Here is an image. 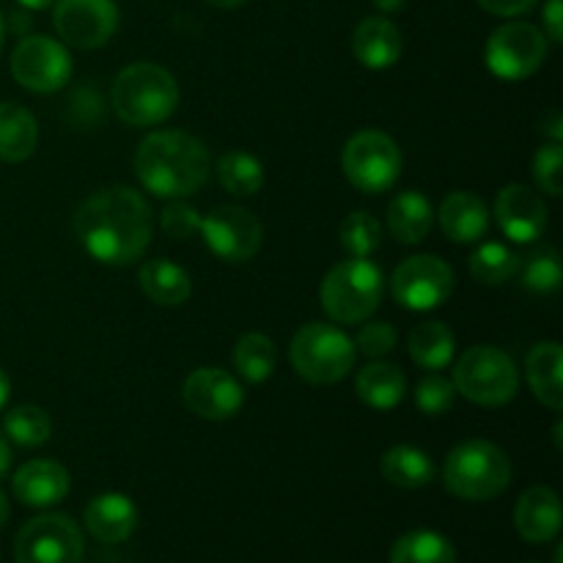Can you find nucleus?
Segmentation results:
<instances>
[{"instance_id":"1","label":"nucleus","mask_w":563,"mask_h":563,"mask_svg":"<svg viewBox=\"0 0 563 563\" xmlns=\"http://www.w3.org/2000/svg\"><path fill=\"white\" fill-rule=\"evenodd\" d=\"M75 234L93 262L126 267L152 245V207L132 187H104L80 203L75 214Z\"/></svg>"},{"instance_id":"2","label":"nucleus","mask_w":563,"mask_h":563,"mask_svg":"<svg viewBox=\"0 0 563 563\" xmlns=\"http://www.w3.org/2000/svg\"><path fill=\"white\" fill-rule=\"evenodd\" d=\"M212 170L207 146L181 130L148 132L135 152V174L157 198H187L201 190Z\"/></svg>"},{"instance_id":"3","label":"nucleus","mask_w":563,"mask_h":563,"mask_svg":"<svg viewBox=\"0 0 563 563\" xmlns=\"http://www.w3.org/2000/svg\"><path fill=\"white\" fill-rule=\"evenodd\" d=\"M113 110L130 126H157L174 115L179 104V86L165 66L137 60L115 75Z\"/></svg>"},{"instance_id":"4","label":"nucleus","mask_w":563,"mask_h":563,"mask_svg":"<svg viewBox=\"0 0 563 563\" xmlns=\"http://www.w3.org/2000/svg\"><path fill=\"white\" fill-rule=\"evenodd\" d=\"M443 482L451 495L473 504L493 500L509 487L511 460L500 445L489 440H465L449 451Z\"/></svg>"},{"instance_id":"5","label":"nucleus","mask_w":563,"mask_h":563,"mask_svg":"<svg viewBox=\"0 0 563 563\" xmlns=\"http://www.w3.org/2000/svg\"><path fill=\"white\" fill-rule=\"evenodd\" d=\"M385 295L383 269L372 258H346L322 280V308L335 324H361L379 308Z\"/></svg>"},{"instance_id":"6","label":"nucleus","mask_w":563,"mask_h":563,"mask_svg":"<svg viewBox=\"0 0 563 563\" xmlns=\"http://www.w3.org/2000/svg\"><path fill=\"white\" fill-rule=\"evenodd\" d=\"M291 368L311 385H335L355 368L357 350L335 324L308 322L289 344Z\"/></svg>"},{"instance_id":"7","label":"nucleus","mask_w":563,"mask_h":563,"mask_svg":"<svg viewBox=\"0 0 563 563\" xmlns=\"http://www.w3.org/2000/svg\"><path fill=\"white\" fill-rule=\"evenodd\" d=\"M454 388L478 407H504L520 390L517 363L493 344H476L460 355L454 366Z\"/></svg>"},{"instance_id":"8","label":"nucleus","mask_w":563,"mask_h":563,"mask_svg":"<svg viewBox=\"0 0 563 563\" xmlns=\"http://www.w3.org/2000/svg\"><path fill=\"white\" fill-rule=\"evenodd\" d=\"M401 148L388 132L361 130L346 141L341 168L350 185L366 196H383L401 174Z\"/></svg>"},{"instance_id":"9","label":"nucleus","mask_w":563,"mask_h":563,"mask_svg":"<svg viewBox=\"0 0 563 563\" xmlns=\"http://www.w3.org/2000/svg\"><path fill=\"white\" fill-rule=\"evenodd\" d=\"M544 58H548V36L542 33V27L520 20L495 27L493 36L487 38V49H484L487 69L509 82L537 75Z\"/></svg>"},{"instance_id":"10","label":"nucleus","mask_w":563,"mask_h":563,"mask_svg":"<svg viewBox=\"0 0 563 563\" xmlns=\"http://www.w3.org/2000/svg\"><path fill=\"white\" fill-rule=\"evenodd\" d=\"M82 533L69 515L47 511L20 528L14 542L16 563H82Z\"/></svg>"},{"instance_id":"11","label":"nucleus","mask_w":563,"mask_h":563,"mask_svg":"<svg viewBox=\"0 0 563 563\" xmlns=\"http://www.w3.org/2000/svg\"><path fill=\"white\" fill-rule=\"evenodd\" d=\"M454 269L432 253L410 256L390 275V295L401 308L416 313L434 311L454 295Z\"/></svg>"},{"instance_id":"12","label":"nucleus","mask_w":563,"mask_h":563,"mask_svg":"<svg viewBox=\"0 0 563 563\" xmlns=\"http://www.w3.org/2000/svg\"><path fill=\"white\" fill-rule=\"evenodd\" d=\"M203 245L225 264H245L262 251L264 229L253 212L236 203H220L212 212L201 214Z\"/></svg>"},{"instance_id":"13","label":"nucleus","mask_w":563,"mask_h":563,"mask_svg":"<svg viewBox=\"0 0 563 563\" xmlns=\"http://www.w3.org/2000/svg\"><path fill=\"white\" fill-rule=\"evenodd\" d=\"M71 55L53 36H25L11 53V75L33 93H55L71 80Z\"/></svg>"},{"instance_id":"14","label":"nucleus","mask_w":563,"mask_h":563,"mask_svg":"<svg viewBox=\"0 0 563 563\" xmlns=\"http://www.w3.org/2000/svg\"><path fill=\"white\" fill-rule=\"evenodd\" d=\"M53 5V25L69 47L97 49L108 44L119 27L115 0H55Z\"/></svg>"},{"instance_id":"15","label":"nucleus","mask_w":563,"mask_h":563,"mask_svg":"<svg viewBox=\"0 0 563 563\" xmlns=\"http://www.w3.org/2000/svg\"><path fill=\"white\" fill-rule=\"evenodd\" d=\"M181 399H185L187 410L203 421H231L240 416L242 405H245V390H242L240 379L225 368L201 366L185 379Z\"/></svg>"},{"instance_id":"16","label":"nucleus","mask_w":563,"mask_h":563,"mask_svg":"<svg viewBox=\"0 0 563 563\" xmlns=\"http://www.w3.org/2000/svg\"><path fill=\"white\" fill-rule=\"evenodd\" d=\"M495 218L511 242L531 245L548 231V203L528 185H506L495 201Z\"/></svg>"},{"instance_id":"17","label":"nucleus","mask_w":563,"mask_h":563,"mask_svg":"<svg viewBox=\"0 0 563 563\" xmlns=\"http://www.w3.org/2000/svg\"><path fill=\"white\" fill-rule=\"evenodd\" d=\"M14 498L31 509H49L58 506L69 495L71 478L60 462L55 460H31L11 478Z\"/></svg>"},{"instance_id":"18","label":"nucleus","mask_w":563,"mask_h":563,"mask_svg":"<svg viewBox=\"0 0 563 563\" xmlns=\"http://www.w3.org/2000/svg\"><path fill=\"white\" fill-rule=\"evenodd\" d=\"M515 528L531 544L553 542L561 533V500L555 489H526L515 506Z\"/></svg>"},{"instance_id":"19","label":"nucleus","mask_w":563,"mask_h":563,"mask_svg":"<svg viewBox=\"0 0 563 563\" xmlns=\"http://www.w3.org/2000/svg\"><path fill=\"white\" fill-rule=\"evenodd\" d=\"M401 49H405L401 33L388 16H366L357 22L355 33H352V53H355L357 64L366 69H390L401 58Z\"/></svg>"},{"instance_id":"20","label":"nucleus","mask_w":563,"mask_h":563,"mask_svg":"<svg viewBox=\"0 0 563 563\" xmlns=\"http://www.w3.org/2000/svg\"><path fill=\"white\" fill-rule=\"evenodd\" d=\"M438 220L443 234L456 245H471L487 236L489 209L478 196L467 190H454L443 198L438 209Z\"/></svg>"},{"instance_id":"21","label":"nucleus","mask_w":563,"mask_h":563,"mask_svg":"<svg viewBox=\"0 0 563 563\" xmlns=\"http://www.w3.org/2000/svg\"><path fill=\"white\" fill-rule=\"evenodd\" d=\"M86 528L102 544L126 542L137 528V506L121 493L97 495L86 506Z\"/></svg>"},{"instance_id":"22","label":"nucleus","mask_w":563,"mask_h":563,"mask_svg":"<svg viewBox=\"0 0 563 563\" xmlns=\"http://www.w3.org/2000/svg\"><path fill=\"white\" fill-rule=\"evenodd\" d=\"M355 390L357 399L363 401L366 407L379 412L396 410V407L405 401L407 396V377L396 363L388 361H372L357 372L355 379Z\"/></svg>"},{"instance_id":"23","label":"nucleus","mask_w":563,"mask_h":563,"mask_svg":"<svg viewBox=\"0 0 563 563\" xmlns=\"http://www.w3.org/2000/svg\"><path fill=\"white\" fill-rule=\"evenodd\" d=\"M563 352L559 341H539L537 346H531L526 357V377L531 385L533 396L542 401L544 407H550L553 412H559L563 407Z\"/></svg>"},{"instance_id":"24","label":"nucleus","mask_w":563,"mask_h":563,"mask_svg":"<svg viewBox=\"0 0 563 563\" xmlns=\"http://www.w3.org/2000/svg\"><path fill=\"white\" fill-rule=\"evenodd\" d=\"M434 225L432 201L421 190H405L390 201L388 231L401 245H421Z\"/></svg>"},{"instance_id":"25","label":"nucleus","mask_w":563,"mask_h":563,"mask_svg":"<svg viewBox=\"0 0 563 563\" xmlns=\"http://www.w3.org/2000/svg\"><path fill=\"white\" fill-rule=\"evenodd\" d=\"M141 291L163 308H176L192 295V278L181 264L168 262V258H152L137 273Z\"/></svg>"},{"instance_id":"26","label":"nucleus","mask_w":563,"mask_h":563,"mask_svg":"<svg viewBox=\"0 0 563 563\" xmlns=\"http://www.w3.org/2000/svg\"><path fill=\"white\" fill-rule=\"evenodd\" d=\"M38 146L36 115L16 102H0V159L25 163Z\"/></svg>"},{"instance_id":"27","label":"nucleus","mask_w":563,"mask_h":563,"mask_svg":"<svg viewBox=\"0 0 563 563\" xmlns=\"http://www.w3.org/2000/svg\"><path fill=\"white\" fill-rule=\"evenodd\" d=\"M407 352L427 372H440L454 361L456 335L445 322H421L407 335Z\"/></svg>"},{"instance_id":"28","label":"nucleus","mask_w":563,"mask_h":563,"mask_svg":"<svg viewBox=\"0 0 563 563\" xmlns=\"http://www.w3.org/2000/svg\"><path fill=\"white\" fill-rule=\"evenodd\" d=\"M379 471L388 484L399 489H421L434 478V462L416 445H394L383 454Z\"/></svg>"},{"instance_id":"29","label":"nucleus","mask_w":563,"mask_h":563,"mask_svg":"<svg viewBox=\"0 0 563 563\" xmlns=\"http://www.w3.org/2000/svg\"><path fill=\"white\" fill-rule=\"evenodd\" d=\"M234 368L245 383L258 385L267 383L273 377L275 366H278V350H275L273 339L264 333H245L234 346Z\"/></svg>"},{"instance_id":"30","label":"nucleus","mask_w":563,"mask_h":563,"mask_svg":"<svg viewBox=\"0 0 563 563\" xmlns=\"http://www.w3.org/2000/svg\"><path fill=\"white\" fill-rule=\"evenodd\" d=\"M390 563H456V548L443 533L418 528L396 539Z\"/></svg>"},{"instance_id":"31","label":"nucleus","mask_w":563,"mask_h":563,"mask_svg":"<svg viewBox=\"0 0 563 563\" xmlns=\"http://www.w3.org/2000/svg\"><path fill=\"white\" fill-rule=\"evenodd\" d=\"M218 181L236 198H251L264 187V165L247 152H225L218 159Z\"/></svg>"},{"instance_id":"32","label":"nucleus","mask_w":563,"mask_h":563,"mask_svg":"<svg viewBox=\"0 0 563 563\" xmlns=\"http://www.w3.org/2000/svg\"><path fill=\"white\" fill-rule=\"evenodd\" d=\"M3 434L20 449H38L53 434V418L36 405H16L5 412Z\"/></svg>"},{"instance_id":"33","label":"nucleus","mask_w":563,"mask_h":563,"mask_svg":"<svg viewBox=\"0 0 563 563\" xmlns=\"http://www.w3.org/2000/svg\"><path fill=\"white\" fill-rule=\"evenodd\" d=\"M520 269V256L504 242H484L471 256V275L484 286H498L511 280Z\"/></svg>"},{"instance_id":"34","label":"nucleus","mask_w":563,"mask_h":563,"mask_svg":"<svg viewBox=\"0 0 563 563\" xmlns=\"http://www.w3.org/2000/svg\"><path fill=\"white\" fill-rule=\"evenodd\" d=\"M383 245V225L368 212H352L341 223V247L352 258H368Z\"/></svg>"},{"instance_id":"35","label":"nucleus","mask_w":563,"mask_h":563,"mask_svg":"<svg viewBox=\"0 0 563 563\" xmlns=\"http://www.w3.org/2000/svg\"><path fill=\"white\" fill-rule=\"evenodd\" d=\"M517 273H522V284L531 291H539V295H550V291L559 289L563 278L561 258L553 247H544V251L528 256L526 262H520Z\"/></svg>"},{"instance_id":"36","label":"nucleus","mask_w":563,"mask_h":563,"mask_svg":"<svg viewBox=\"0 0 563 563\" xmlns=\"http://www.w3.org/2000/svg\"><path fill=\"white\" fill-rule=\"evenodd\" d=\"M533 179L539 190L548 196L559 198L563 192V148L561 143L550 141L533 154Z\"/></svg>"},{"instance_id":"37","label":"nucleus","mask_w":563,"mask_h":563,"mask_svg":"<svg viewBox=\"0 0 563 563\" xmlns=\"http://www.w3.org/2000/svg\"><path fill=\"white\" fill-rule=\"evenodd\" d=\"M456 401V388L451 379L440 377V374H432V377L421 379L416 388V407L423 412V416H445V412L454 407Z\"/></svg>"},{"instance_id":"38","label":"nucleus","mask_w":563,"mask_h":563,"mask_svg":"<svg viewBox=\"0 0 563 563\" xmlns=\"http://www.w3.org/2000/svg\"><path fill=\"white\" fill-rule=\"evenodd\" d=\"M352 344H355V350L361 352V355L379 361V357L390 355V352L396 350L399 333H396L394 324L388 322H366L361 324V330H357V335L352 339Z\"/></svg>"},{"instance_id":"39","label":"nucleus","mask_w":563,"mask_h":563,"mask_svg":"<svg viewBox=\"0 0 563 563\" xmlns=\"http://www.w3.org/2000/svg\"><path fill=\"white\" fill-rule=\"evenodd\" d=\"M159 225H163L165 234L174 236V240H190V236L198 234V229H201V212H198L196 207H190L185 198H174V201H168V207L163 209V214H159Z\"/></svg>"},{"instance_id":"40","label":"nucleus","mask_w":563,"mask_h":563,"mask_svg":"<svg viewBox=\"0 0 563 563\" xmlns=\"http://www.w3.org/2000/svg\"><path fill=\"white\" fill-rule=\"evenodd\" d=\"M542 25H544V36L550 42H563V0H548L542 9Z\"/></svg>"},{"instance_id":"41","label":"nucleus","mask_w":563,"mask_h":563,"mask_svg":"<svg viewBox=\"0 0 563 563\" xmlns=\"http://www.w3.org/2000/svg\"><path fill=\"white\" fill-rule=\"evenodd\" d=\"M476 3L495 16H520L528 14L539 0H476Z\"/></svg>"},{"instance_id":"42","label":"nucleus","mask_w":563,"mask_h":563,"mask_svg":"<svg viewBox=\"0 0 563 563\" xmlns=\"http://www.w3.org/2000/svg\"><path fill=\"white\" fill-rule=\"evenodd\" d=\"M11 471V443L3 432H0V478Z\"/></svg>"},{"instance_id":"43","label":"nucleus","mask_w":563,"mask_h":563,"mask_svg":"<svg viewBox=\"0 0 563 563\" xmlns=\"http://www.w3.org/2000/svg\"><path fill=\"white\" fill-rule=\"evenodd\" d=\"M372 3L377 5V9L383 11V14H396V11L405 9L407 0H372Z\"/></svg>"},{"instance_id":"44","label":"nucleus","mask_w":563,"mask_h":563,"mask_svg":"<svg viewBox=\"0 0 563 563\" xmlns=\"http://www.w3.org/2000/svg\"><path fill=\"white\" fill-rule=\"evenodd\" d=\"M9 396H11V379L9 374L0 368V412H3V407L9 405Z\"/></svg>"},{"instance_id":"45","label":"nucleus","mask_w":563,"mask_h":563,"mask_svg":"<svg viewBox=\"0 0 563 563\" xmlns=\"http://www.w3.org/2000/svg\"><path fill=\"white\" fill-rule=\"evenodd\" d=\"M16 3H20L22 9H27V11H44V9H49L55 0H16Z\"/></svg>"},{"instance_id":"46","label":"nucleus","mask_w":563,"mask_h":563,"mask_svg":"<svg viewBox=\"0 0 563 563\" xmlns=\"http://www.w3.org/2000/svg\"><path fill=\"white\" fill-rule=\"evenodd\" d=\"M203 3L214 5V9H240V5H245L247 0H203Z\"/></svg>"},{"instance_id":"47","label":"nucleus","mask_w":563,"mask_h":563,"mask_svg":"<svg viewBox=\"0 0 563 563\" xmlns=\"http://www.w3.org/2000/svg\"><path fill=\"white\" fill-rule=\"evenodd\" d=\"M9 515H11V506H9V498H5V493L0 489V528L9 522Z\"/></svg>"},{"instance_id":"48","label":"nucleus","mask_w":563,"mask_h":563,"mask_svg":"<svg viewBox=\"0 0 563 563\" xmlns=\"http://www.w3.org/2000/svg\"><path fill=\"white\" fill-rule=\"evenodd\" d=\"M3 42H5V25H3V16H0V53H3Z\"/></svg>"}]
</instances>
